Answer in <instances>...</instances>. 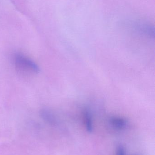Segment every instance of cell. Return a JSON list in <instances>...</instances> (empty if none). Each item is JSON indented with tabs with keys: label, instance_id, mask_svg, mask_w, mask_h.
<instances>
[{
	"label": "cell",
	"instance_id": "3957f363",
	"mask_svg": "<svg viewBox=\"0 0 155 155\" xmlns=\"http://www.w3.org/2000/svg\"><path fill=\"white\" fill-rule=\"evenodd\" d=\"M84 124L86 131L89 133H92L93 131V119L92 114L88 109L84 110Z\"/></svg>",
	"mask_w": 155,
	"mask_h": 155
},
{
	"label": "cell",
	"instance_id": "6da1fadb",
	"mask_svg": "<svg viewBox=\"0 0 155 155\" xmlns=\"http://www.w3.org/2000/svg\"><path fill=\"white\" fill-rule=\"evenodd\" d=\"M14 61L15 67L21 71L27 73L37 74L40 71L39 67L35 63L23 54H15Z\"/></svg>",
	"mask_w": 155,
	"mask_h": 155
},
{
	"label": "cell",
	"instance_id": "7a4b0ae2",
	"mask_svg": "<svg viewBox=\"0 0 155 155\" xmlns=\"http://www.w3.org/2000/svg\"><path fill=\"white\" fill-rule=\"evenodd\" d=\"M110 124L116 129H123L127 125V121L122 117H113L109 119Z\"/></svg>",
	"mask_w": 155,
	"mask_h": 155
},
{
	"label": "cell",
	"instance_id": "5b68a950",
	"mask_svg": "<svg viewBox=\"0 0 155 155\" xmlns=\"http://www.w3.org/2000/svg\"><path fill=\"white\" fill-rule=\"evenodd\" d=\"M116 155H126V150L123 146L119 145L116 150Z\"/></svg>",
	"mask_w": 155,
	"mask_h": 155
},
{
	"label": "cell",
	"instance_id": "277c9868",
	"mask_svg": "<svg viewBox=\"0 0 155 155\" xmlns=\"http://www.w3.org/2000/svg\"><path fill=\"white\" fill-rule=\"evenodd\" d=\"M42 117L46 121L51 123L55 122V117L52 112L47 109H43L41 111Z\"/></svg>",
	"mask_w": 155,
	"mask_h": 155
}]
</instances>
